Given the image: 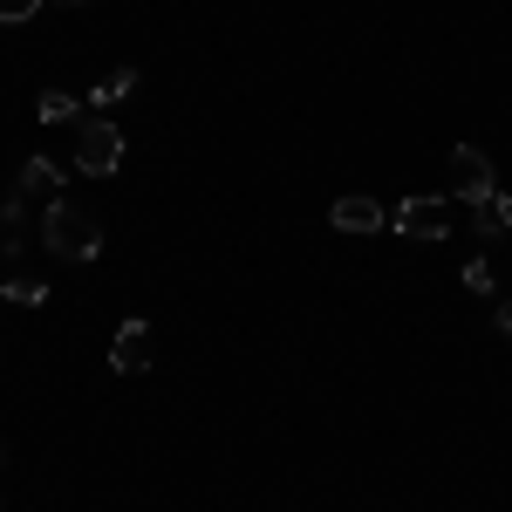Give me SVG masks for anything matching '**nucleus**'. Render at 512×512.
I'll return each mask as SVG.
<instances>
[{"label": "nucleus", "mask_w": 512, "mask_h": 512, "mask_svg": "<svg viewBox=\"0 0 512 512\" xmlns=\"http://www.w3.org/2000/svg\"><path fill=\"white\" fill-rule=\"evenodd\" d=\"M41 246L55 253V260H96L103 253V219L89 212V205H69V198H55V205H41Z\"/></svg>", "instance_id": "nucleus-1"}, {"label": "nucleus", "mask_w": 512, "mask_h": 512, "mask_svg": "<svg viewBox=\"0 0 512 512\" xmlns=\"http://www.w3.org/2000/svg\"><path fill=\"white\" fill-rule=\"evenodd\" d=\"M123 164V130L110 117H82L76 123V171H89V178H110Z\"/></svg>", "instance_id": "nucleus-2"}, {"label": "nucleus", "mask_w": 512, "mask_h": 512, "mask_svg": "<svg viewBox=\"0 0 512 512\" xmlns=\"http://www.w3.org/2000/svg\"><path fill=\"white\" fill-rule=\"evenodd\" d=\"M451 219H458V198H437V192H417V198H403V205L390 212V226L403 239H444Z\"/></svg>", "instance_id": "nucleus-3"}, {"label": "nucleus", "mask_w": 512, "mask_h": 512, "mask_svg": "<svg viewBox=\"0 0 512 512\" xmlns=\"http://www.w3.org/2000/svg\"><path fill=\"white\" fill-rule=\"evenodd\" d=\"M451 192H458V205H478V198L499 192V178H492V158L485 151H472V144H458L451 151Z\"/></svg>", "instance_id": "nucleus-4"}, {"label": "nucleus", "mask_w": 512, "mask_h": 512, "mask_svg": "<svg viewBox=\"0 0 512 512\" xmlns=\"http://www.w3.org/2000/svg\"><path fill=\"white\" fill-rule=\"evenodd\" d=\"M151 355H158L151 321H123L117 342H110V369H123V376H144V369H151Z\"/></svg>", "instance_id": "nucleus-5"}, {"label": "nucleus", "mask_w": 512, "mask_h": 512, "mask_svg": "<svg viewBox=\"0 0 512 512\" xmlns=\"http://www.w3.org/2000/svg\"><path fill=\"white\" fill-rule=\"evenodd\" d=\"M328 226H335V233H383V226H390V205L349 192V198H335V205H328Z\"/></svg>", "instance_id": "nucleus-6"}, {"label": "nucleus", "mask_w": 512, "mask_h": 512, "mask_svg": "<svg viewBox=\"0 0 512 512\" xmlns=\"http://www.w3.org/2000/svg\"><path fill=\"white\" fill-rule=\"evenodd\" d=\"M14 192L28 198V205H55V198H62V164H55V158H28Z\"/></svg>", "instance_id": "nucleus-7"}, {"label": "nucleus", "mask_w": 512, "mask_h": 512, "mask_svg": "<svg viewBox=\"0 0 512 512\" xmlns=\"http://www.w3.org/2000/svg\"><path fill=\"white\" fill-rule=\"evenodd\" d=\"M0 294H7L14 308H41V301H48V280L41 274H0Z\"/></svg>", "instance_id": "nucleus-8"}, {"label": "nucleus", "mask_w": 512, "mask_h": 512, "mask_svg": "<svg viewBox=\"0 0 512 512\" xmlns=\"http://www.w3.org/2000/svg\"><path fill=\"white\" fill-rule=\"evenodd\" d=\"M472 226H478L485 239H492V233H512V219H506V192L478 198V205H472Z\"/></svg>", "instance_id": "nucleus-9"}, {"label": "nucleus", "mask_w": 512, "mask_h": 512, "mask_svg": "<svg viewBox=\"0 0 512 512\" xmlns=\"http://www.w3.org/2000/svg\"><path fill=\"white\" fill-rule=\"evenodd\" d=\"M130 89H137V69H110V76L96 82V96H89V103H96V110H110V103L130 96Z\"/></svg>", "instance_id": "nucleus-10"}, {"label": "nucleus", "mask_w": 512, "mask_h": 512, "mask_svg": "<svg viewBox=\"0 0 512 512\" xmlns=\"http://www.w3.org/2000/svg\"><path fill=\"white\" fill-rule=\"evenodd\" d=\"M35 117H41V123H69V117H76V96H62V89H48V96L35 103Z\"/></svg>", "instance_id": "nucleus-11"}, {"label": "nucleus", "mask_w": 512, "mask_h": 512, "mask_svg": "<svg viewBox=\"0 0 512 512\" xmlns=\"http://www.w3.org/2000/svg\"><path fill=\"white\" fill-rule=\"evenodd\" d=\"M465 287H472V294H492V267H485V260H465Z\"/></svg>", "instance_id": "nucleus-12"}, {"label": "nucleus", "mask_w": 512, "mask_h": 512, "mask_svg": "<svg viewBox=\"0 0 512 512\" xmlns=\"http://www.w3.org/2000/svg\"><path fill=\"white\" fill-rule=\"evenodd\" d=\"M41 0H0V21H35Z\"/></svg>", "instance_id": "nucleus-13"}, {"label": "nucleus", "mask_w": 512, "mask_h": 512, "mask_svg": "<svg viewBox=\"0 0 512 512\" xmlns=\"http://www.w3.org/2000/svg\"><path fill=\"white\" fill-rule=\"evenodd\" d=\"M499 328H506V335H512V308H499Z\"/></svg>", "instance_id": "nucleus-14"}, {"label": "nucleus", "mask_w": 512, "mask_h": 512, "mask_svg": "<svg viewBox=\"0 0 512 512\" xmlns=\"http://www.w3.org/2000/svg\"><path fill=\"white\" fill-rule=\"evenodd\" d=\"M62 7H82V0H62Z\"/></svg>", "instance_id": "nucleus-15"}, {"label": "nucleus", "mask_w": 512, "mask_h": 512, "mask_svg": "<svg viewBox=\"0 0 512 512\" xmlns=\"http://www.w3.org/2000/svg\"><path fill=\"white\" fill-rule=\"evenodd\" d=\"M0 458H7V451H0Z\"/></svg>", "instance_id": "nucleus-16"}, {"label": "nucleus", "mask_w": 512, "mask_h": 512, "mask_svg": "<svg viewBox=\"0 0 512 512\" xmlns=\"http://www.w3.org/2000/svg\"><path fill=\"white\" fill-rule=\"evenodd\" d=\"M0 260H7V253H0Z\"/></svg>", "instance_id": "nucleus-17"}]
</instances>
